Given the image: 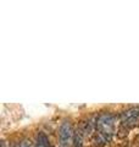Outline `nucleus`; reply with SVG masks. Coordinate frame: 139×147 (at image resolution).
<instances>
[{"mask_svg":"<svg viewBox=\"0 0 139 147\" xmlns=\"http://www.w3.org/2000/svg\"><path fill=\"white\" fill-rule=\"evenodd\" d=\"M115 115L110 112L101 113L100 115L96 117L94 131L96 145H105L110 142L115 132Z\"/></svg>","mask_w":139,"mask_h":147,"instance_id":"nucleus-1","label":"nucleus"},{"mask_svg":"<svg viewBox=\"0 0 139 147\" xmlns=\"http://www.w3.org/2000/svg\"><path fill=\"white\" fill-rule=\"evenodd\" d=\"M73 137H75V130L72 127V124L68 120L61 123L59 127V142L60 147H70L73 144Z\"/></svg>","mask_w":139,"mask_h":147,"instance_id":"nucleus-2","label":"nucleus"},{"mask_svg":"<svg viewBox=\"0 0 139 147\" xmlns=\"http://www.w3.org/2000/svg\"><path fill=\"white\" fill-rule=\"evenodd\" d=\"M139 121V107H131L120 114V125L121 127L128 129L133 127Z\"/></svg>","mask_w":139,"mask_h":147,"instance_id":"nucleus-3","label":"nucleus"},{"mask_svg":"<svg viewBox=\"0 0 139 147\" xmlns=\"http://www.w3.org/2000/svg\"><path fill=\"white\" fill-rule=\"evenodd\" d=\"M84 131H83L82 126H80L75 130V137H73V144H72V147H83V141H84Z\"/></svg>","mask_w":139,"mask_h":147,"instance_id":"nucleus-4","label":"nucleus"},{"mask_svg":"<svg viewBox=\"0 0 139 147\" xmlns=\"http://www.w3.org/2000/svg\"><path fill=\"white\" fill-rule=\"evenodd\" d=\"M34 147H50V142H49L48 136H46L43 131L38 132V135H37Z\"/></svg>","mask_w":139,"mask_h":147,"instance_id":"nucleus-5","label":"nucleus"},{"mask_svg":"<svg viewBox=\"0 0 139 147\" xmlns=\"http://www.w3.org/2000/svg\"><path fill=\"white\" fill-rule=\"evenodd\" d=\"M20 147H34V145H32L31 141L25 140V141H22L21 144H20Z\"/></svg>","mask_w":139,"mask_h":147,"instance_id":"nucleus-6","label":"nucleus"},{"mask_svg":"<svg viewBox=\"0 0 139 147\" xmlns=\"http://www.w3.org/2000/svg\"><path fill=\"white\" fill-rule=\"evenodd\" d=\"M9 147H20V145H17V144H15V145H12V146H9Z\"/></svg>","mask_w":139,"mask_h":147,"instance_id":"nucleus-7","label":"nucleus"}]
</instances>
